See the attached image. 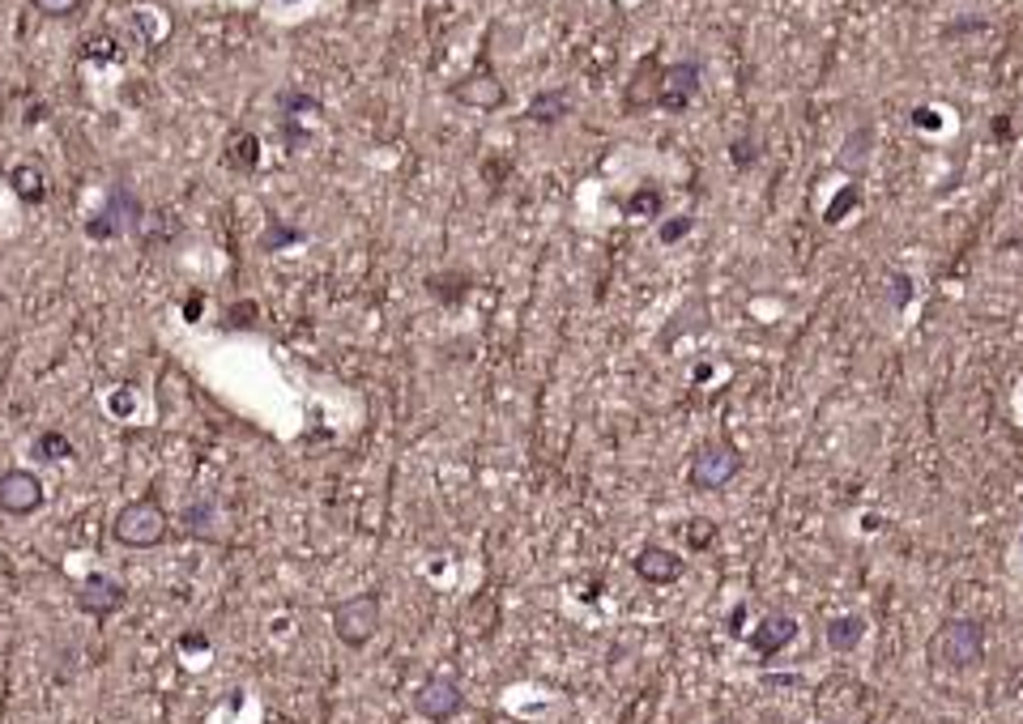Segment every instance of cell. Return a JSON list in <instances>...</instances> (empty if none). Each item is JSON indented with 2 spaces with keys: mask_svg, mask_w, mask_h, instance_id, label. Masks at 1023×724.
Instances as JSON below:
<instances>
[{
  "mask_svg": "<svg viewBox=\"0 0 1023 724\" xmlns=\"http://www.w3.org/2000/svg\"><path fill=\"white\" fill-rule=\"evenodd\" d=\"M568 111H572V103H568L563 90H537L534 98H530V107H525V120L550 128V124H563Z\"/></svg>",
  "mask_w": 1023,
  "mask_h": 724,
  "instance_id": "cell-14",
  "label": "cell"
},
{
  "mask_svg": "<svg viewBox=\"0 0 1023 724\" xmlns=\"http://www.w3.org/2000/svg\"><path fill=\"white\" fill-rule=\"evenodd\" d=\"M136 222H141V205L124 188H116L107 210L98 213V217H90V239H116L124 226H136Z\"/></svg>",
  "mask_w": 1023,
  "mask_h": 724,
  "instance_id": "cell-12",
  "label": "cell"
},
{
  "mask_svg": "<svg viewBox=\"0 0 1023 724\" xmlns=\"http://www.w3.org/2000/svg\"><path fill=\"white\" fill-rule=\"evenodd\" d=\"M461 708H465V690L448 674H431L414 690V712L427 724H448L452 716H461Z\"/></svg>",
  "mask_w": 1023,
  "mask_h": 724,
  "instance_id": "cell-5",
  "label": "cell"
},
{
  "mask_svg": "<svg viewBox=\"0 0 1023 724\" xmlns=\"http://www.w3.org/2000/svg\"><path fill=\"white\" fill-rule=\"evenodd\" d=\"M687 230H691V217H669L666 226L657 230V239H662V244H678Z\"/></svg>",
  "mask_w": 1023,
  "mask_h": 724,
  "instance_id": "cell-24",
  "label": "cell"
},
{
  "mask_svg": "<svg viewBox=\"0 0 1023 724\" xmlns=\"http://www.w3.org/2000/svg\"><path fill=\"white\" fill-rule=\"evenodd\" d=\"M31 9H35V13H44V17H51V22H60V17L82 13V9H86V0H31Z\"/></svg>",
  "mask_w": 1023,
  "mask_h": 724,
  "instance_id": "cell-20",
  "label": "cell"
},
{
  "mask_svg": "<svg viewBox=\"0 0 1023 724\" xmlns=\"http://www.w3.org/2000/svg\"><path fill=\"white\" fill-rule=\"evenodd\" d=\"M47 503V490L39 482V473L31 468H4L0 473V511L4 515H35Z\"/></svg>",
  "mask_w": 1023,
  "mask_h": 724,
  "instance_id": "cell-6",
  "label": "cell"
},
{
  "mask_svg": "<svg viewBox=\"0 0 1023 724\" xmlns=\"http://www.w3.org/2000/svg\"><path fill=\"white\" fill-rule=\"evenodd\" d=\"M631 571H635L644 584L666 589V584H678V580H682L687 562H682V554L678 550H669V546H662V542H649V546H640V550H635Z\"/></svg>",
  "mask_w": 1023,
  "mask_h": 724,
  "instance_id": "cell-7",
  "label": "cell"
},
{
  "mask_svg": "<svg viewBox=\"0 0 1023 724\" xmlns=\"http://www.w3.org/2000/svg\"><path fill=\"white\" fill-rule=\"evenodd\" d=\"M380 593H355L346 596L342 605H333V636L342 639L346 648H367L376 631H380Z\"/></svg>",
  "mask_w": 1023,
  "mask_h": 724,
  "instance_id": "cell-3",
  "label": "cell"
},
{
  "mask_svg": "<svg viewBox=\"0 0 1023 724\" xmlns=\"http://www.w3.org/2000/svg\"><path fill=\"white\" fill-rule=\"evenodd\" d=\"M738 468H742V448L729 443V439H709V443L695 448L687 477H691L695 490H725L738 477Z\"/></svg>",
  "mask_w": 1023,
  "mask_h": 724,
  "instance_id": "cell-4",
  "label": "cell"
},
{
  "mask_svg": "<svg viewBox=\"0 0 1023 724\" xmlns=\"http://www.w3.org/2000/svg\"><path fill=\"white\" fill-rule=\"evenodd\" d=\"M623 210L627 213H653V210H657V192H653V188H644L640 197H631V201H627Z\"/></svg>",
  "mask_w": 1023,
  "mask_h": 724,
  "instance_id": "cell-25",
  "label": "cell"
},
{
  "mask_svg": "<svg viewBox=\"0 0 1023 724\" xmlns=\"http://www.w3.org/2000/svg\"><path fill=\"white\" fill-rule=\"evenodd\" d=\"M695 90H700V64L695 60H678V64H666L662 78H657V103L666 111H687Z\"/></svg>",
  "mask_w": 1023,
  "mask_h": 724,
  "instance_id": "cell-11",
  "label": "cell"
},
{
  "mask_svg": "<svg viewBox=\"0 0 1023 724\" xmlns=\"http://www.w3.org/2000/svg\"><path fill=\"white\" fill-rule=\"evenodd\" d=\"M908 302H913V277L891 273V307H908Z\"/></svg>",
  "mask_w": 1023,
  "mask_h": 724,
  "instance_id": "cell-22",
  "label": "cell"
},
{
  "mask_svg": "<svg viewBox=\"0 0 1023 724\" xmlns=\"http://www.w3.org/2000/svg\"><path fill=\"white\" fill-rule=\"evenodd\" d=\"M930 665L942 674H973L985 665V627L977 618H947L930 639Z\"/></svg>",
  "mask_w": 1023,
  "mask_h": 724,
  "instance_id": "cell-1",
  "label": "cell"
},
{
  "mask_svg": "<svg viewBox=\"0 0 1023 724\" xmlns=\"http://www.w3.org/2000/svg\"><path fill=\"white\" fill-rule=\"evenodd\" d=\"M798 618L794 614H785V609H772L768 618H759L756 631L747 636V643H751V652H756L759 661H772V656H781L794 639H798Z\"/></svg>",
  "mask_w": 1023,
  "mask_h": 724,
  "instance_id": "cell-9",
  "label": "cell"
},
{
  "mask_svg": "<svg viewBox=\"0 0 1023 724\" xmlns=\"http://www.w3.org/2000/svg\"><path fill=\"white\" fill-rule=\"evenodd\" d=\"M111 537L124 550H154V546H163L171 537V515H167V508L158 499L145 495V499H133V503H124V508L116 511Z\"/></svg>",
  "mask_w": 1023,
  "mask_h": 724,
  "instance_id": "cell-2",
  "label": "cell"
},
{
  "mask_svg": "<svg viewBox=\"0 0 1023 724\" xmlns=\"http://www.w3.org/2000/svg\"><path fill=\"white\" fill-rule=\"evenodd\" d=\"M857 205H861V188L853 183V188H845V197H841V201H832V205H828V213H823V217H828V222L836 226V222H841L845 213H853V210H857Z\"/></svg>",
  "mask_w": 1023,
  "mask_h": 724,
  "instance_id": "cell-21",
  "label": "cell"
},
{
  "mask_svg": "<svg viewBox=\"0 0 1023 724\" xmlns=\"http://www.w3.org/2000/svg\"><path fill=\"white\" fill-rule=\"evenodd\" d=\"M9 188H13V197L17 201H26V205H44L47 201V175L39 163H17V167L9 170Z\"/></svg>",
  "mask_w": 1023,
  "mask_h": 724,
  "instance_id": "cell-15",
  "label": "cell"
},
{
  "mask_svg": "<svg viewBox=\"0 0 1023 724\" xmlns=\"http://www.w3.org/2000/svg\"><path fill=\"white\" fill-rule=\"evenodd\" d=\"M682 529H687V546H691V550H709L712 542H716V524H712L709 515H695V520H687Z\"/></svg>",
  "mask_w": 1023,
  "mask_h": 724,
  "instance_id": "cell-19",
  "label": "cell"
},
{
  "mask_svg": "<svg viewBox=\"0 0 1023 724\" xmlns=\"http://www.w3.org/2000/svg\"><path fill=\"white\" fill-rule=\"evenodd\" d=\"M257 158H261V141L243 128V132H230L226 137V167L230 170H257Z\"/></svg>",
  "mask_w": 1023,
  "mask_h": 724,
  "instance_id": "cell-17",
  "label": "cell"
},
{
  "mask_svg": "<svg viewBox=\"0 0 1023 724\" xmlns=\"http://www.w3.org/2000/svg\"><path fill=\"white\" fill-rule=\"evenodd\" d=\"M768 686H801V674H768Z\"/></svg>",
  "mask_w": 1023,
  "mask_h": 724,
  "instance_id": "cell-26",
  "label": "cell"
},
{
  "mask_svg": "<svg viewBox=\"0 0 1023 724\" xmlns=\"http://www.w3.org/2000/svg\"><path fill=\"white\" fill-rule=\"evenodd\" d=\"M823 636H828V648L841 652V656H845V652H857L861 639H866V618H861V614H836V618H828Z\"/></svg>",
  "mask_w": 1023,
  "mask_h": 724,
  "instance_id": "cell-13",
  "label": "cell"
},
{
  "mask_svg": "<svg viewBox=\"0 0 1023 724\" xmlns=\"http://www.w3.org/2000/svg\"><path fill=\"white\" fill-rule=\"evenodd\" d=\"M286 244H299V230L277 226V230H269L265 239H261V248H265V252H277V248H286Z\"/></svg>",
  "mask_w": 1023,
  "mask_h": 724,
  "instance_id": "cell-23",
  "label": "cell"
},
{
  "mask_svg": "<svg viewBox=\"0 0 1023 724\" xmlns=\"http://www.w3.org/2000/svg\"><path fill=\"white\" fill-rule=\"evenodd\" d=\"M823 724H836V721H823ZM841 724H845V721H841Z\"/></svg>",
  "mask_w": 1023,
  "mask_h": 724,
  "instance_id": "cell-28",
  "label": "cell"
},
{
  "mask_svg": "<svg viewBox=\"0 0 1023 724\" xmlns=\"http://www.w3.org/2000/svg\"><path fill=\"white\" fill-rule=\"evenodd\" d=\"M870 150H875V128L861 124L853 128L845 137V145H841V154H836V167L848 170V175H861L866 170V158H870Z\"/></svg>",
  "mask_w": 1023,
  "mask_h": 724,
  "instance_id": "cell-16",
  "label": "cell"
},
{
  "mask_svg": "<svg viewBox=\"0 0 1023 724\" xmlns=\"http://www.w3.org/2000/svg\"><path fill=\"white\" fill-rule=\"evenodd\" d=\"M742 618H747V609H742V605H738V609H734V614H729V631H734V636H738V631H742Z\"/></svg>",
  "mask_w": 1023,
  "mask_h": 724,
  "instance_id": "cell-27",
  "label": "cell"
},
{
  "mask_svg": "<svg viewBox=\"0 0 1023 724\" xmlns=\"http://www.w3.org/2000/svg\"><path fill=\"white\" fill-rule=\"evenodd\" d=\"M31 456H35V465H60V461L73 456V443H69L64 430H44V435L31 443Z\"/></svg>",
  "mask_w": 1023,
  "mask_h": 724,
  "instance_id": "cell-18",
  "label": "cell"
},
{
  "mask_svg": "<svg viewBox=\"0 0 1023 724\" xmlns=\"http://www.w3.org/2000/svg\"><path fill=\"white\" fill-rule=\"evenodd\" d=\"M124 601H129V589L116 575L94 571L78 584V609L90 614V618H111L116 609H124Z\"/></svg>",
  "mask_w": 1023,
  "mask_h": 724,
  "instance_id": "cell-8",
  "label": "cell"
},
{
  "mask_svg": "<svg viewBox=\"0 0 1023 724\" xmlns=\"http://www.w3.org/2000/svg\"><path fill=\"white\" fill-rule=\"evenodd\" d=\"M452 98L461 107H474V111H499L508 103V90H503V82L490 69H474L461 82H452Z\"/></svg>",
  "mask_w": 1023,
  "mask_h": 724,
  "instance_id": "cell-10",
  "label": "cell"
}]
</instances>
